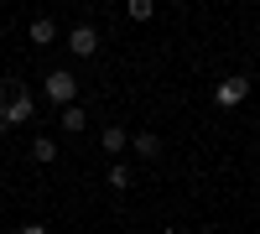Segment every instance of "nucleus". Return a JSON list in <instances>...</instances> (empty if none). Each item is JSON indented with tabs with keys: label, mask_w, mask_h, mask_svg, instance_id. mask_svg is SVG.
I'll list each match as a JSON object with an SVG mask.
<instances>
[{
	"label": "nucleus",
	"mask_w": 260,
	"mask_h": 234,
	"mask_svg": "<svg viewBox=\"0 0 260 234\" xmlns=\"http://www.w3.org/2000/svg\"><path fill=\"white\" fill-rule=\"evenodd\" d=\"M68 52H73V57H94V52H99V26L78 21V26L68 31Z\"/></svg>",
	"instance_id": "nucleus-4"
},
{
	"label": "nucleus",
	"mask_w": 260,
	"mask_h": 234,
	"mask_svg": "<svg viewBox=\"0 0 260 234\" xmlns=\"http://www.w3.org/2000/svg\"><path fill=\"white\" fill-rule=\"evenodd\" d=\"M130 151H136V156H146V161H156V156H161V136H156V130L130 136Z\"/></svg>",
	"instance_id": "nucleus-5"
},
{
	"label": "nucleus",
	"mask_w": 260,
	"mask_h": 234,
	"mask_svg": "<svg viewBox=\"0 0 260 234\" xmlns=\"http://www.w3.org/2000/svg\"><path fill=\"white\" fill-rule=\"evenodd\" d=\"M99 146H104V151H110V156H120L125 146H130V136H125V125H104V136H99Z\"/></svg>",
	"instance_id": "nucleus-8"
},
{
	"label": "nucleus",
	"mask_w": 260,
	"mask_h": 234,
	"mask_svg": "<svg viewBox=\"0 0 260 234\" xmlns=\"http://www.w3.org/2000/svg\"><path fill=\"white\" fill-rule=\"evenodd\" d=\"M83 120H89V115H83V104H62V115H57V125H62V130H68V136H83Z\"/></svg>",
	"instance_id": "nucleus-7"
},
{
	"label": "nucleus",
	"mask_w": 260,
	"mask_h": 234,
	"mask_svg": "<svg viewBox=\"0 0 260 234\" xmlns=\"http://www.w3.org/2000/svg\"><path fill=\"white\" fill-rule=\"evenodd\" d=\"M37 120V94L21 78H0V136H11L16 125Z\"/></svg>",
	"instance_id": "nucleus-1"
},
{
	"label": "nucleus",
	"mask_w": 260,
	"mask_h": 234,
	"mask_svg": "<svg viewBox=\"0 0 260 234\" xmlns=\"http://www.w3.org/2000/svg\"><path fill=\"white\" fill-rule=\"evenodd\" d=\"M213 99H219L224 110H234V104H245V99H250V78H245V73H229V78L219 83V89H213Z\"/></svg>",
	"instance_id": "nucleus-3"
},
{
	"label": "nucleus",
	"mask_w": 260,
	"mask_h": 234,
	"mask_svg": "<svg viewBox=\"0 0 260 234\" xmlns=\"http://www.w3.org/2000/svg\"><path fill=\"white\" fill-rule=\"evenodd\" d=\"M26 37H31V47H52V42H57V26H52L47 16H37L31 26H26Z\"/></svg>",
	"instance_id": "nucleus-6"
},
{
	"label": "nucleus",
	"mask_w": 260,
	"mask_h": 234,
	"mask_svg": "<svg viewBox=\"0 0 260 234\" xmlns=\"http://www.w3.org/2000/svg\"><path fill=\"white\" fill-rule=\"evenodd\" d=\"M83 6H89V0H83Z\"/></svg>",
	"instance_id": "nucleus-12"
},
{
	"label": "nucleus",
	"mask_w": 260,
	"mask_h": 234,
	"mask_svg": "<svg viewBox=\"0 0 260 234\" xmlns=\"http://www.w3.org/2000/svg\"><path fill=\"white\" fill-rule=\"evenodd\" d=\"M42 94H47L52 104H68V99H78V73H68V68H52L47 78H42Z\"/></svg>",
	"instance_id": "nucleus-2"
},
{
	"label": "nucleus",
	"mask_w": 260,
	"mask_h": 234,
	"mask_svg": "<svg viewBox=\"0 0 260 234\" xmlns=\"http://www.w3.org/2000/svg\"><path fill=\"white\" fill-rule=\"evenodd\" d=\"M110 187H120V193L130 187V166H125V161H115V166H110Z\"/></svg>",
	"instance_id": "nucleus-11"
},
{
	"label": "nucleus",
	"mask_w": 260,
	"mask_h": 234,
	"mask_svg": "<svg viewBox=\"0 0 260 234\" xmlns=\"http://www.w3.org/2000/svg\"><path fill=\"white\" fill-rule=\"evenodd\" d=\"M31 156H37L42 166H47V161H57V141H47V136H37V141H31Z\"/></svg>",
	"instance_id": "nucleus-10"
},
{
	"label": "nucleus",
	"mask_w": 260,
	"mask_h": 234,
	"mask_svg": "<svg viewBox=\"0 0 260 234\" xmlns=\"http://www.w3.org/2000/svg\"><path fill=\"white\" fill-rule=\"evenodd\" d=\"M125 16L136 21V26H146V21L156 16V0H125Z\"/></svg>",
	"instance_id": "nucleus-9"
}]
</instances>
